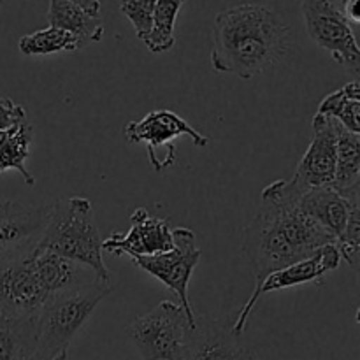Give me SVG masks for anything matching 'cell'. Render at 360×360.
Instances as JSON below:
<instances>
[{
	"instance_id": "cell-1",
	"label": "cell",
	"mask_w": 360,
	"mask_h": 360,
	"mask_svg": "<svg viewBox=\"0 0 360 360\" xmlns=\"http://www.w3.org/2000/svg\"><path fill=\"white\" fill-rule=\"evenodd\" d=\"M302 193L290 179L273 181L260 193L259 210L243 238V257L255 283L336 243L326 229L299 210Z\"/></svg>"
},
{
	"instance_id": "cell-2",
	"label": "cell",
	"mask_w": 360,
	"mask_h": 360,
	"mask_svg": "<svg viewBox=\"0 0 360 360\" xmlns=\"http://www.w3.org/2000/svg\"><path fill=\"white\" fill-rule=\"evenodd\" d=\"M290 27L264 4H239L217 14L211 67L218 74L252 79L276 65L290 49Z\"/></svg>"
},
{
	"instance_id": "cell-3",
	"label": "cell",
	"mask_w": 360,
	"mask_h": 360,
	"mask_svg": "<svg viewBox=\"0 0 360 360\" xmlns=\"http://www.w3.org/2000/svg\"><path fill=\"white\" fill-rule=\"evenodd\" d=\"M104 239L95 224L91 202L84 197H70L53 202L51 217L37 248L90 267L98 280L111 283L104 264Z\"/></svg>"
},
{
	"instance_id": "cell-4",
	"label": "cell",
	"mask_w": 360,
	"mask_h": 360,
	"mask_svg": "<svg viewBox=\"0 0 360 360\" xmlns=\"http://www.w3.org/2000/svg\"><path fill=\"white\" fill-rule=\"evenodd\" d=\"M111 283L95 280L86 287L62 292L46 302L37 322V360H67L74 338L94 315L105 295L111 294Z\"/></svg>"
},
{
	"instance_id": "cell-5",
	"label": "cell",
	"mask_w": 360,
	"mask_h": 360,
	"mask_svg": "<svg viewBox=\"0 0 360 360\" xmlns=\"http://www.w3.org/2000/svg\"><path fill=\"white\" fill-rule=\"evenodd\" d=\"M190 329L181 306L162 301L134 320L127 334L143 360H185Z\"/></svg>"
},
{
	"instance_id": "cell-6",
	"label": "cell",
	"mask_w": 360,
	"mask_h": 360,
	"mask_svg": "<svg viewBox=\"0 0 360 360\" xmlns=\"http://www.w3.org/2000/svg\"><path fill=\"white\" fill-rule=\"evenodd\" d=\"M172 248L169 252L157 253L151 257H136L130 259L134 266L151 274L174 292L179 299V306L185 311L190 326L195 327V313L188 299V285L193 271L200 260V250L195 245V232L188 227H179L172 231Z\"/></svg>"
},
{
	"instance_id": "cell-7",
	"label": "cell",
	"mask_w": 360,
	"mask_h": 360,
	"mask_svg": "<svg viewBox=\"0 0 360 360\" xmlns=\"http://www.w3.org/2000/svg\"><path fill=\"white\" fill-rule=\"evenodd\" d=\"M123 136L129 144L146 146L150 164L157 172L171 167L176 162V146L172 144L176 137L188 136L199 148H206L210 144V137L200 134L181 116L169 109L151 111L137 122H129L123 129Z\"/></svg>"
},
{
	"instance_id": "cell-8",
	"label": "cell",
	"mask_w": 360,
	"mask_h": 360,
	"mask_svg": "<svg viewBox=\"0 0 360 360\" xmlns=\"http://www.w3.org/2000/svg\"><path fill=\"white\" fill-rule=\"evenodd\" d=\"M53 204H32L4 200L0 202V269L30 257L37 250Z\"/></svg>"
},
{
	"instance_id": "cell-9",
	"label": "cell",
	"mask_w": 360,
	"mask_h": 360,
	"mask_svg": "<svg viewBox=\"0 0 360 360\" xmlns=\"http://www.w3.org/2000/svg\"><path fill=\"white\" fill-rule=\"evenodd\" d=\"M340 250H338L336 243H330V245H326L322 246V248L316 250V252L313 253V255H309L308 259L299 260V262L292 264V266H287L283 267V269L267 274L262 281L255 283V290H253V294L250 295L246 304L243 306V309L239 311L236 322L232 323L234 333L239 334V336L245 334L250 315H252L257 302L260 301V297H262L264 294L283 290V288L299 287V285L306 283L322 285L323 276H326L327 273H330V271H336L338 267H340Z\"/></svg>"
},
{
	"instance_id": "cell-10",
	"label": "cell",
	"mask_w": 360,
	"mask_h": 360,
	"mask_svg": "<svg viewBox=\"0 0 360 360\" xmlns=\"http://www.w3.org/2000/svg\"><path fill=\"white\" fill-rule=\"evenodd\" d=\"M302 18L309 39L326 49L340 65H352L360 56V46L352 25L329 0H301Z\"/></svg>"
},
{
	"instance_id": "cell-11",
	"label": "cell",
	"mask_w": 360,
	"mask_h": 360,
	"mask_svg": "<svg viewBox=\"0 0 360 360\" xmlns=\"http://www.w3.org/2000/svg\"><path fill=\"white\" fill-rule=\"evenodd\" d=\"M311 127V143L290 179L302 192L334 186L336 179V120L316 112Z\"/></svg>"
},
{
	"instance_id": "cell-12",
	"label": "cell",
	"mask_w": 360,
	"mask_h": 360,
	"mask_svg": "<svg viewBox=\"0 0 360 360\" xmlns=\"http://www.w3.org/2000/svg\"><path fill=\"white\" fill-rule=\"evenodd\" d=\"M49 297L32 264V255L0 269V313L34 319Z\"/></svg>"
},
{
	"instance_id": "cell-13",
	"label": "cell",
	"mask_w": 360,
	"mask_h": 360,
	"mask_svg": "<svg viewBox=\"0 0 360 360\" xmlns=\"http://www.w3.org/2000/svg\"><path fill=\"white\" fill-rule=\"evenodd\" d=\"M172 245L171 220L151 217L148 210L137 207L130 217V231L125 236L115 232L105 239L102 248L115 257L129 255L130 259H136L169 252Z\"/></svg>"
},
{
	"instance_id": "cell-14",
	"label": "cell",
	"mask_w": 360,
	"mask_h": 360,
	"mask_svg": "<svg viewBox=\"0 0 360 360\" xmlns=\"http://www.w3.org/2000/svg\"><path fill=\"white\" fill-rule=\"evenodd\" d=\"M185 360H255V355L227 320L195 316V327L190 329L186 343Z\"/></svg>"
},
{
	"instance_id": "cell-15",
	"label": "cell",
	"mask_w": 360,
	"mask_h": 360,
	"mask_svg": "<svg viewBox=\"0 0 360 360\" xmlns=\"http://www.w3.org/2000/svg\"><path fill=\"white\" fill-rule=\"evenodd\" d=\"M32 264L37 271L42 287L51 297L56 294H62V292L86 287V285L98 280L90 267L83 266L76 260L67 259V257L56 255L48 250H35L32 253Z\"/></svg>"
},
{
	"instance_id": "cell-16",
	"label": "cell",
	"mask_w": 360,
	"mask_h": 360,
	"mask_svg": "<svg viewBox=\"0 0 360 360\" xmlns=\"http://www.w3.org/2000/svg\"><path fill=\"white\" fill-rule=\"evenodd\" d=\"M297 206L306 217L326 229L334 239L343 234L348 214H350V202L334 186H320V188L308 190L301 195Z\"/></svg>"
},
{
	"instance_id": "cell-17",
	"label": "cell",
	"mask_w": 360,
	"mask_h": 360,
	"mask_svg": "<svg viewBox=\"0 0 360 360\" xmlns=\"http://www.w3.org/2000/svg\"><path fill=\"white\" fill-rule=\"evenodd\" d=\"M49 27L62 28L79 41L81 48L104 37V23L101 16H91L69 0H49L48 7Z\"/></svg>"
},
{
	"instance_id": "cell-18",
	"label": "cell",
	"mask_w": 360,
	"mask_h": 360,
	"mask_svg": "<svg viewBox=\"0 0 360 360\" xmlns=\"http://www.w3.org/2000/svg\"><path fill=\"white\" fill-rule=\"evenodd\" d=\"M37 322L0 313V360H37Z\"/></svg>"
},
{
	"instance_id": "cell-19",
	"label": "cell",
	"mask_w": 360,
	"mask_h": 360,
	"mask_svg": "<svg viewBox=\"0 0 360 360\" xmlns=\"http://www.w3.org/2000/svg\"><path fill=\"white\" fill-rule=\"evenodd\" d=\"M32 141L34 127L27 122L0 130V174L6 171H16L28 186L35 185V178L25 165L30 157Z\"/></svg>"
},
{
	"instance_id": "cell-20",
	"label": "cell",
	"mask_w": 360,
	"mask_h": 360,
	"mask_svg": "<svg viewBox=\"0 0 360 360\" xmlns=\"http://www.w3.org/2000/svg\"><path fill=\"white\" fill-rule=\"evenodd\" d=\"M360 179V136L336 122V179L334 188L347 195Z\"/></svg>"
},
{
	"instance_id": "cell-21",
	"label": "cell",
	"mask_w": 360,
	"mask_h": 360,
	"mask_svg": "<svg viewBox=\"0 0 360 360\" xmlns=\"http://www.w3.org/2000/svg\"><path fill=\"white\" fill-rule=\"evenodd\" d=\"M316 112L330 116L345 129L360 136V84L350 81L340 90L329 94L320 102Z\"/></svg>"
},
{
	"instance_id": "cell-22",
	"label": "cell",
	"mask_w": 360,
	"mask_h": 360,
	"mask_svg": "<svg viewBox=\"0 0 360 360\" xmlns=\"http://www.w3.org/2000/svg\"><path fill=\"white\" fill-rule=\"evenodd\" d=\"M183 4L185 0H157L155 4L151 32L143 41L144 46L155 55L167 53L174 48V27Z\"/></svg>"
},
{
	"instance_id": "cell-23",
	"label": "cell",
	"mask_w": 360,
	"mask_h": 360,
	"mask_svg": "<svg viewBox=\"0 0 360 360\" xmlns=\"http://www.w3.org/2000/svg\"><path fill=\"white\" fill-rule=\"evenodd\" d=\"M18 49L25 56H48L62 51H77L83 48H81L79 41L69 32L56 27H48L23 35L18 41Z\"/></svg>"
},
{
	"instance_id": "cell-24",
	"label": "cell",
	"mask_w": 360,
	"mask_h": 360,
	"mask_svg": "<svg viewBox=\"0 0 360 360\" xmlns=\"http://www.w3.org/2000/svg\"><path fill=\"white\" fill-rule=\"evenodd\" d=\"M345 197L350 202V214L343 234L336 239V246L341 259L360 274V179Z\"/></svg>"
},
{
	"instance_id": "cell-25",
	"label": "cell",
	"mask_w": 360,
	"mask_h": 360,
	"mask_svg": "<svg viewBox=\"0 0 360 360\" xmlns=\"http://www.w3.org/2000/svg\"><path fill=\"white\" fill-rule=\"evenodd\" d=\"M155 4L157 0H120V11L132 23L139 41H144L151 32Z\"/></svg>"
},
{
	"instance_id": "cell-26",
	"label": "cell",
	"mask_w": 360,
	"mask_h": 360,
	"mask_svg": "<svg viewBox=\"0 0 360 360\" xmlns=\"http://www.w3.org/2000/svg\"><path fill=\"white\" fill-rule=\"evenodd\" d=\"M27 122V111L23 105L16 104L13 98L0 97V130Z\"/></svg>"
},
{
	"instance_id": "cell-27",
	"label": "cell",
	"mask_w": 360,
	"mask_h": 360,
	"mask_svg": "<svg viewBox=\"0 0 360 360\" xmlns=\"http://www.w3.org/2000/svg\"><path fill=\"white\" fill-rule=\"evenodd\" d=\"M343 14L350 25H360V0H348L343 7Z\"/></svg>"
},
{
	"instance_id": "cell-28",
	"label": "cell",
	"mask_w": 360,
	"mask_h": 360,
	"mask_svg": "<svg viewBox=\"0 0 360 360\" xmlns=\"http://www.w3.org/2000/svg\"><path fill=\"white\" fill-rule=\"evenodd\" d=\"M91 16H101V0H69Z\"/></svg>"
},
{
	"instance_id": "cell-29",
	"label": "cell",
	"mask_w": 360,
	"mask_h": 360,
	"mask_svg": "<svg viewBox=\"0 0 360 360\" xmlns=\"http://www.w3.org/2000/svg\"><path fill=\"white\" fill-rule=\"evenodd\" d=\"M347 69H348V72L354 76V81H357V83L360 84V56L355 60L354 63H352V65H348Z\"/></svg>"
},
{
	"instance_id": "cell-30",
	"label": "cell",
	"mask_w": 360,
	"mask_h": 360,
	"mask_svg": "<svg viewBox=\"0 0 360 360\" xmlns=\"http://www.w3.org/2000/svg\"><path fill=\"white\" fill-rule=\"evenodd\" d=\"M329 2L333 4V6L336 7L338 11H341V13H343V7L347 6V2H348V0H329Z\"/></svg>"
},
{
	"instance_id": "cell-31",
	"label": "cell",
	"mask_w": 360,
	"mask_h": 360,
	"mask_svg": "<svg viewBox=\"0 0 360 360\" xmlns=\"http://www.w3.org/2000/svg\"><path fill=\"white\" fill-rule=\"evenodd\" d=\"M355 322H357L359 327H360V306L357 308V311H355Z\"/></svg>"
},
{
	"instance_id": "cell-32",
	"label": "cell",
	"mask_w": 360,
	"mask_h": 360,
	"mask_svg": "<svg viewBox=\"0 0 360 360\" xmlns=\"http://www.w3.org/2000/svg\"><path fill=\"white\" fill-rule=\"evenodd\" d=\"M4 2H6V0H0V6H2V4H4Z\"/></svg>"
}]
</instances>
